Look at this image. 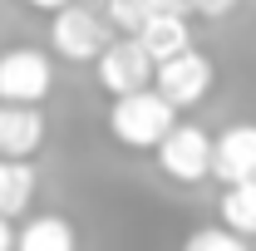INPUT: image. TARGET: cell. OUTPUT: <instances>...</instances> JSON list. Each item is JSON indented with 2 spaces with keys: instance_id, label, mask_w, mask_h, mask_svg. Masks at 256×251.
Masks as SVG:
<instances>
[{
  "instance_id": "1",
  "label": "cell",
  "mask_w": 256,
  "mask_h": 251,
  "mask_svg": "<svg viewBox=\"0 0 256 251\" xmlns=\"http://www.w3.org/2000/svg\"><path fill=\"white\" fill-rule=\"evenodd\" d=\"M172 124H178V108L153 84L148 89H133V94H118L108 104V133H114V143H124L133 153H153L168 138Z\"/></svg>"
},
{
  "instance_id": "2",
  "label": "cell",
  "mask_w": 256,
  "mask_h": 251,
  "mask_svg": "<svg viewBox=\"0 0 256 251\" xmlns=\"http://www.w3.org/2000/svg\"><path fill=\"white\" fill-rule=\"evenodd\" d=\"M114 40V25L108 15L84 5V0H69L50 15V50L69 64H94L104 54V44Z\"/></svg>"
},
{
  "instance_id": "3",
  "label": "cell",
  "mask_w": 256,
  "mask_h": 251,
  "mask_svg": "<svg viewBox=\"0 0 256 251\" xmlns=\"http://www.w3.org/2000/svg\"><path fill=\"white\" fill-rule=\"evenodd\" d=\"M212 84H217V69H212V60H207L197 44H188V50L172 54V60H158V69H153V89H158L178 114H182V108H197L202 98L212 94Z\"/></svg>"
},
{
  "instance_id": "4",
  "label": "cell",
  "mask_w": 256,
  "mask_h": 251,
  "mask_svg": "<svg viewBox=\"0 0 256 251\" xmlns=\"http://www.w3.org/2000/svg\"><path fill=\"white\" fill-rule=\"evenodd\" d=\"M54 89V60L34 44H10L0 54V104H44Z\"/></svg>"
},
{
  "instance_id": "5",
  "label": "cell",
  "mask_w": 256,
  "mask_h": 251,
  "mask_svg": "<svg viewBox=\"0 0 256 251\" xmlns=\"http://www.w3.org/2000/svg\"><path fill=\"white\" fill-rule=\"evenodd\" d=\"M153 153H158V168L172 182H182V188L212 178V133L202 124H182V118H178Z\"/></svg>"
},
{
  "instance_id": "6",
  "label": "cell",
  "mask_w": 256,
  "mask_h": 251,
  "mask_svg": "<svg viewBox=\"0 0 256 251\" xmlns=\"http://www.w3.org/2000/svg\"><path fill=\"white\" fill-rule=\"evenodd\" d=\"M153 54L133 40V34H124V40H108L104 44V54L94 60V79L104 94H133V89H148L153 84Z\"/></svg>"
},
{
  "instance_id": "7",
  "label": "cell",
  "mask_w": 256,
  "mask_h": 251,
  "mask_svg": "<svg viewBox=\"0 0 256 251\" xmlns=\"http://www.w3.org/2000/svg\"><path fill=\"white\" fill-rule=\"evenodd\" d=\"M212 178L222 188L256 178V124H226L212 138Z\"/></svg>"
},
{
  "instance_id": "8",
  "label": "cell",
  "mask_w": 256,
  "mask_h": 251,
  "mask_svg": "<svg viewBox=\"0 0 256 251\" xmlns=\"http://www.w3.org/2000/svg\"><path fill=\"white\" fill-rule=\"evenodd\" d=\"M44 114L40 104H0V158H34L44 148Z\"/></svg>"
},
{
  "instance_id": "9",
  "label": "cell",
  "mask_w": 256,
  "mask_h": 251,
  "mask_svg": "<svg viewBox=\"0 0 256 251\" xmlns=\"http://www.w3.org/2000/svg\"><path fill=\"white\" fill-rule=\"evenodd\" d=\"M133 40L153 54V64H158V60H172V54H182V50L192 44L188 10H153V15L133 30Z\"/></svg>"
},
{
  "instance_id": "10",
  "label": "cell",
  "mask_w": 256,
  "mask_h": 251,
  "mask_svg": "<svg viewBox=\"0 0 256 251\" xmlns=\"http://www.w3.org/2000/svg\"><path fill=\"white\" fill-rule=\"evenodd\" d=\"M15 251H79V232L60 212H40L15 232Z\"/></svg>"
},
{
  "instance_id": "11",
  "label": "cell",
  "mask_w": 256,
  "mask_h": 251,
  "mask_svg": "<svg viewBox=\"0 0 256 251\" xmlns=\"http://www.w3.org/2000/svg\"><path fill=\"white\" fill-rule=\"evenodd\" d=\"M34 162L30 158H0V217H20L34 197Z\"/></svg>"
},
{
  "instance_id": "12",
  "label": "cell",
  "mask_w": 256,
  "mask_h": 251,
  "mask_svg": "<svg viewBox=\"0 0 256 251\" xmlns=\"http://www.w3.org/2000/svg\"><path fill=\"white\" fill-rule=\"evenodd\" d=\"M217 212H222V226H232L236 236H256V178L226 182Z\"/></svg>"
},
{
  "instance_id": "13",
  "label": "cell",
  "mask_w": 256,
  "mask_h": 251,
  "mask_svg": "<svg viewBox=\"0 0 256 251\" xmlns=\"http://www.w3.org/2000/svg\"><path fill=\"white\" fill-rule=\"evenodd\" d=\"M153 10H188V0H104V15H108V25L114 30L133 34Z\"/></svg>"
},
{
  "instance_id": "14",
  "label": "cell",
  "mask_w": 256,
  "mask_h": 251,
  "mask_svg": "<svg viewBox=\"0 0 256 251\" xmlns=\"http://www.w3.org/2000/svg\"><path fill=\"white\" fill-rule=\"evenodd\" d=\"M178 251H252V236H236L232 226H197Z\"/></svg>"
},
{
  "instance_id": "15",
  "label": "cell",
  "mask_w": 256,
  "mask_h": 251,
  "mask_svg": "<svg viewBox=\"0 0 256 251\" xmlns=\"http://www.w3.org/2000/svg\"><path fill=\"white\" fill-rule=\"evenodd\" d=\"M242 0H188L192 15H207V20H222V15H232Z\"/></svg>"
},
{
  "instance_id": "16",
  "label": "cell",
  "mask_w": 256,
  "mask_h": 251,
  "mask_svg": "<svg viewBox=\"0 0 256 251\" xmlns=\"http://www.w3.org/2000/svg\"><path fill=\"white\" fill-rule=\"evenodd\" d=\"M0 251H15V226H10V217H0Z\"/></svg>"
},
{
  "instance_id": "17",
  "label": "cell",
  "mask_w": 256,
  "mask_h": 251,
  "mask_svg": "<svg viewBox=\"0 0 256 251\" xmlns=\"http://www.w3.org/2000/svg\"><path fill=\"white\" fill-rule=\"evenodd\" d=\"M25 5H34V10H50V15H54L60 5H69V0H25Z\"/></svg>"
}]
</instances>
